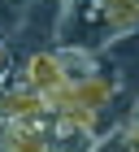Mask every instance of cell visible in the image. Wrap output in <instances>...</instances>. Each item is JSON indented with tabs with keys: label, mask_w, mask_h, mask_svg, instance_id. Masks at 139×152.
<instances>
[{
	"label": "cell",
	"mask_w": 139,
	"mask_h": 152,
	"mask_svg": "<svg viewBox=\"0 0 139 152\" xmlns=\"http://www.w3.org/2000/svg\"><path fill=\"white\" fill-rule=\"evenodd\" d=\"M13 78L22 83V87H31V91H39V96L65 87V74H61V61H57L52 48H48V52H31V57L22 61V70H13Z\"/></svg>",
	"instance_id": "6da1fadb"
},
{
	"label": "cell",
	"mask_w": 139,
	"mask_h": 152,
	"mask_svg": "<svg viewBox=\"0 0 139 152\" xmlns=\"http://www.w3.org/2000/svg\"><path fill=\"white\" fill-rule=\"evenodd\" d=\"M96 9H100L104 39H122L139 31V0H96Z\"/></svg>",
	"instance_id": "7a4b0ae2"
},
{
	"label": "cell",
	"mask_w": 139,
	"mask_h": 152,
	"mask_svg": "<svg viewBox=\"0 0 139 152\" xmlns=\"http://www.w3.org/2000/svg\"><path fill=\"white\" fill-rule=\"evenodd\" d=\"M0 152H52V135L18 122H0Z\"/></svg>",
	"instance_id": "3957f363"
},
{
	"label": "cell",
	"mask_w": 139,
	"mask_h": 152,
	"mask_svg": "<svg viewBox=\"0 0 139 152\" xmlns=\"http://www.w3.org/2000/svg\"><path fill=\"white\" fill-rule=\"evenodd\" d=\"M52 52H57V61H61L65 83H83V78H91V74L100 70L96 52H87V48H70V44H61V48H52Z\"/></svg>",
	"instance_id": "277c9868"
},
{
	"label": "cell",
	"mask_w": 139,
	"mask_h": 152,
	"mask_svg": "<svg viewBox=\"0 0 139 152\" xmlns=\"http://www.w3.org/2000/svg\"><path fill=\"white\" fill-rule=\"evenodd\" d=\"M100 130H78V126H57L52 130V152H96Z\"/></svg>",
	"instance_id": "5b68a950"
},
{
	"label": "cell",
	"mask_w": 139,
	"mask_h": 152,
	"mask_svg": "<svg viewBox=\"0 0 139 152\" xmlns=\"http://www.w3.org/2000/svg\"><path fill=\"white\" fill-rule=\"evenodd\" d=\"M13 78V52H9V44L0 39V87Z\"/></svg>",
	"instance_id": "8992f818"
},
{
	"label": "cell",
	"mask_w": 139,
	"mask_h": 152,
	"mask_svg": "<svg viewBox=\"0 0 139 152\" xmlns=\"http://www.w3.org/2000/svg\"><path fill=\"white\" fill-rule=\"evenodd\" d=\"M0 4H4V9H9V13H18V9H22V4H26V0H0Z\"/></svg>",
	"instance_id": "52a82bcc"
},
{
	"label": "cell",
	"mask_w": 139,
	"mask_h": 152,
	"mask_svg": "<svg viewBox=\"0 0 139 152\" xmlns=\"http://www.w3.org/2000/svg\"><path fill=\"white\" fill-rule=\"evenodd\" d=\"M130 117H139V104H135V113H130Z\"/></svg>",
	"instance_id": "ba28073f"
}]
</instances>
